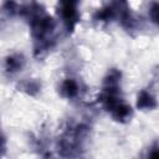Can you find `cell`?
Wrapping results in <instances>:
<instances>
[{"instance_id": "obj_1", "label": "cell", "mask_w": 159, "mask_h": 159, "mask_svg": "<svg viewBox=\"0 0 159 159\" xmlns=\"http://www.w3.org/2000/svg\"><path fill=\"white\" fill-rule=\"evenodd\" d=\"M61 4V17L65 22V26L68 31H72L75 25L77 24L80 16L77 12L78 0H60Z\"/></svg>"}, {"instance_id": "obj_2", "label": "cell", "mask_w": 159, "mask_h": 159, "mask_svg": "<svg viewBox=\"0 0 159 159\" xmlns=\"http://www.w3.org/2000/svg\"><path fill=\"white\" fill-rule=\"evenodd\" d=\"M111 113H112V117L116 120H118V122H125L132 116V108L129 106H127V104H124V103L120 102V103H118L111 111Z\"/></svg>"}, {"instance_id": "obj_3", "label": "cell", "mask_w": 159, "mask_h": 159, "mask_svg": "<svg viewBox=\"0 0 159 159\" xmlns=\"http://www.w3.org/2000/svg\"><path fill=\"white\" fill-rule=\"evenodd\" d=\"M137 107L140 109H153L157 107V101L152 93L147 91H142L138 96Z\"/></svg>"}, {"instance_id": "obj_4", "label": "cell", "mask_w": 159, "mask_h": 159, "mask_svg": "<svg viewBox=\"0 0 159 159\" xmlns=\"http://www.w3.org/2000/svg\"><path fill=\"white\" fill-rule=\"evenodd\" d=\"M60 92L66 98H73L78 93V84L75 80H65L60 87Z\"/></svg>"}, {"instance_id": "obj_5", "label": "cell", "mask_w": 159, "mask_h": 159, "mask_svg": "<svg viewBox=\"0 0 159 159\" xmlns=\"http://www.w3.org/2000/svg\"><path fill=\"white\" fill-rule=\"evenodd\" d=\"M22 66H24V58H22V56L15 55V56H9L6 58L5 68L10 73H15V72L20 71L22 68Z\"/></svg>"}, {"instance_id": "obj_6", "label": "cell", "mask_w": 159, "mask_h": 159, "mask_svg": "<svg viewBox=\"0 0 159 159\" xmlns=\"http://www.w3.org/2000/svg\"><path fill=\"white\" fill-rule=\"evenodd\" d=\"M120 82V72L117 70H111L104 78V87L103 88H117L119 87Z\"/></svg>"}, {"instance_id": "obj_7", "label": "cell", "mask_w": 159, "mask_h": 159, "mask_svg": "<svg viewBox=\"0 0 159 159\" xmlns=\"http://www.w3.org/2000/svg\"><path fill=\"white\" fill-rule=\"evenodd\" d=\"M114 15H116L114 6H108V7H104V9L99 10V11H97V14L94 15V19L96 20H101V21H108Z\"/></svg>"}, {"instance_id": "obj_8", "label": "cell", "mask_w": 159, "mask_h": 159, "mask_svg": "<svg viewBox=\"0 0 159 159\" xmlns=\"http://www.w3.org/2000/svg\"><path fill=\"white\" fill-rule=\"evenodd\" d=\"M22 89L26 91L29 94H35V93L39 92L40 86H39V83L35 82V81H26V82L22 83Z\"/></svg>"}, {"instance_id": "obj_9", "label": "cell", "mask_w": 159, "mask_h": 159, "mask_svg": "<svg viewBox=\"0 0 159 159\" xmlns=\"http://www.w3.org/2000/svg\"><path fill=\"white\" fill-rule=\"evenodd\" d=\"M4 9H5L7 12H10V14L19 12L17 4H16L14 0H6V1H5V5H4Z\"/></svg>"}, {"instance_id": "obj_10", "label": "cell", "mask_w": 159, "mask_h": 159, "mask_svg": "<svg viewBox=\"0 0 159 159\" xmlns=\"http://www.w3.org/2000/svg\"><path fill=\"white\" fill-rule=\"evenodd\" d=\"M149 17L152 19V21L154 24L158 22V4L157 2H154L152 5V7L149 9Z\"/></svg>"}, {"instance_id": "obj_11", "label": "cell", "mask_w": 159, "mask_h": 159, "mask_svg": "<svg viewBox=\"0 0 159 159\" xmlns=\"http://www.w3.org/2000/svg\"><path fill=\"white\" fill-rule=\"evenodd\" d=\"M1 148H2V138L0 137V149H1Z\"/></svg>"}]
</instances>
